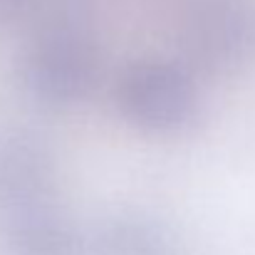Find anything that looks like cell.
<instances>
[{"label": "cell", "mask_w": 255, "mask_h": 255, "mask_svg": "<svg viewBox=\"0 0 255 255\" xmlns=\"http://www.w3.org/2000/svg\"><path fill=\"white\" fill-rule=\"evenodd\" d=\"M114 104L129 127L154 136H173L196 122L201 94L196 77L178 60L146 57L122 70Z\"/></svg>", "instance_id": "obj_1"}, {"label": "cell", "mask_w": 255, "mask_h": 255, "mask_svg": "<svg viewBox=\"0 0 255 255\" xmlns=\"http://www.w3.org/2000/svg\"><path fill=\"white\" fill-rule=\"evenodd\" d=\"M20 77L27 94L45 107L67 109L85 102L102 77V50L92 27L27 35Z\"/></svg>", "instance_id": "obj_2"}, {"label": "cell", "mask_w": 255, "mask_h": 255, "mask_svg": "<svg viewBox=\"0 0 255 255\" xmlns=\"http://www.w3.org/2000/svg\"><path fill=\"white\" fill-rule=\"evenodd\" d=\"M176 40L178 62L193 77L231 75L255 47V5L251 0H188Z\"/></svg>", "instance_id": "obj_3"}, {"label": "cell", "mask_w": 255, "mask_h": 255, "mask_svg": "<svg viewBox=\"0 0 255 255\" xmlns=\"http://www.w3.org/2000/svg\"><path fill=\"white\" fill-rule=\"evenodd\" d=\"M57 206L52 151L27 131H0V221Z\"/></svg>", "instance_id": "obj_4"}, {"label": "cell", "mask_w": 255, "mask_h": 255, "mask_svg": "<svg viewBox=\"0 0 255 255\" xmlns=\"http://www.w3.org/2000/svg\"><path fill=\"white\" fill-rule=\"evenodd\" d=\"M2 255H87V238L60 211L47 206L0 221Z\"/></svg>", "instance_id": "obj_5"}, {"label": "cell", "mask_w": 255, "mask_h": 255, "mask_svg": "<svg viewBox=\"0 0 255 255\" xmlns=\"http://www.w3.org/2000/svg\"><path fill=\"white\" fill-rule=\"evenodd\" d=\"M87 255H173L169 231L144 213H117L87 238Z\"/></svg>", "instance_id": "obj_6"}, {"label": "cell", "mask_w": 255, "mask_h": 255, "mask_svg": "<svg viewBox=\"0 0 255 255\" xmlns=\"http://www.w3.org/2000/svg\"><path fill=\"white\" fill-rule=\"evenodd\" d=\"M32 10V0H0V30L25 27Z\"/></svg>", "instance_id": "obj_7"}]
</instances>
